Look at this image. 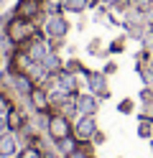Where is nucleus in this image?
<instances>
[{
	"label": "nucleus",
	"instance_id": "1",
	"mask_svg": "<svg viewBox=\"0 0 153 158\" xmlns=\"http://www.w3.org/2000/svg\"><path fill=\"white\" fill-rule=\"evenodd\" d=\"M97 135V120L95 115H79L71 125V138L77 143H92Z\"/></svg>",
	"mask_w": 153,
	"mask_h": 158
},
{
	"label": "nucleus",
	"instance_id": "2",
	"mask_svg": "<svg viewBox=\"0 0 153 158\" xmlns=\"http://www.w3.org/2000/svg\"><path fill=\"white\" fill-rule=\"evenodd\" d=\"M41 28H44V33H46L49 41H64L71 26H69V21L64 18V13H56V15H49Z\"/></svg>",
	"mask_w": 153,
	"mask_h": 158
},
{
	"label": "nucleus",
	"instance_id": "3",
	"mask_svg": "<svg viewBox=\"0 0 153 158\" xmlns=\"http://www.w3.org/2000/svg\"><path fill=\"white\" fill-rule=\"evenodd\" d=\"M71 123L69 117L59 115V112H51L49 115V125H46V135L51 138V140H64V138H71Z\"/></svg>",
	"mask_w": 153,
	"mask_h": 158
},
{
	"label": "nucleus",
	"instance_id": "4",
	"mask_svg": "<svg viewBox=\"0 0 153 158\" xmlns=\"http://www.w3.org/2000/svg\"><path fill=\"white\" fill-rule=\"evenodd\" d=\"M87 89L100 97V100H105V97H110V84H107V74L105 72H87Z\"/></svg>",
	"mask_w": 153,
	"mask_h": 158
},
{
	"label": "nucleus",
	"instance_id": "5",
	"mask_svg": "<svg viewBox=\"0 0 153 158\" xmlns=\"http://www.w3.org/2000/svg\"><path fill=\"white\" fill-rule=\"evenodd\" d=\"M5 125H8L10 133H20L28 125V110H23V107H10L8 115H5Z\"/></svg>",
	"mask_w": 153,
	"mask_h": 158
},
{
	"label": "nucleus",
	"instance_id": "6",
	"mask_svg": "<svg viewBox=\"0 0 153 158\" xmlns=\"http://www.w3.org/2000/svg\"><path fill=\"white\" fill-rule=\"evenodd\" d=\"M20 151V140L15 133H3L0 135V158H15Z\"/></svg>",
	"mask_w": 153,
	"mask_h": 158
},
{
	"label": "nucleus",
	"instance_id": "7",
	"mask_svg": "<svg viewBox=\"0 0 153 158\" xmlns=\"http://www.w3.org/2000/svg\"><path fill=\"white\" fill-rule=\"evenodd\" d=\"M74 105H77V115H95L100 110V100L95 94H77L74 97Z\"/></svg>",
	"mask_w": 153,
	"mask_h": 158
},
{
	"label": "nucleus",
	"instance_id": "8",
	"mask_svg": "<svg viewBox=\"0 0 153 158\" xmlns=\"http://www.w3.org/2000/svg\"><path fill=\"white\" fill-rule=\"evenodd\" d=\"M61 8H64V13H84L89 8V0H64Z\"/></svg>",
	"mask_w": 153,
	"mask_h": 158
},
{
	"label": "nucleus",
	"instance_id": "9",
	"mask_svg": "<svg viewBox=\"0 0 153 158\" xmlns=\"http://www.w3.org/2000/svg\"><path fill=\"white\" fill-rule=\"evenodd\" d=\"M18 158H44V151L36 148V145H23L18 151Z\"/></svg>",
	"mask_w": 153,
	"mask_h": 158
},
{
	"label": "nucleus",
	"instance_id": "10",
	"mask_svg": "<svg viewBox=\"0 0 153 158\" xmlns=\"http://www.w3.org/2000/svg\"><path fill=\"white\" fill-rule=\"evenodd\" d=\"M128 3H130V8H135L140 13H148L153 8V0H128Z\"/></svg>",
	"mask_w": 153,
	"mask_h": 158
},
{
	"label": "nucleus",
	"instance_id": "11",
	"mask_svg": "<svg viewBox=\"0 0 153 158\" xmlns=\"http://www.w3.org/2000/svg\"><path fill=\"white\" fill-rule=\"evenodd\" d=\"M122 46H125V38H117V41H112V44H110V51H112V54H117V51H122Z\"/></svg>",
	"mask_w": 153,
	"mask_h": 158
},
{
	"label": "nucleus",
	"instance_id": "12",
	"mask_svg": "<svg viewBox=\"0 0 153 158\" xmlns=\"http://www.w3.org/2000/svg\"><path fill=\"white\" fill-rule=\"evenodd\" d=\"M133 105H135L133 100H122L120 102V112H133Z\"/></svg>",
	"mask_w": 153,
	"mask_h": 158
},
{
	"label": "nucleus",
	"instance_id": "13",
	"mask_svg": "<svg viewBox=\"0 0 153 158\" xmlns=\"http://www.w3.org/2000/svg\"><path fill=\"white\" fill-rule=\"evenodd\" d=\"M8 110H10L8 100H5V97H0V117H5V115H8Z\"/></svg>",
	"mask_w": 153,
	"mask_h": 158
},
{
	"label": "nucleus",
	"instance_id": "14",
	"mask_svg": "<svg viewBox=\"0 0 153 158\" xmlns=\"http://www.w3.org/2000/svg\"><path fill=\"white\" fill-rule=\"evenodd\" d=\"M102 72H105V74H107V77H110V74H115V64H107V66H105V69H102Z\"/></svg>",
	"mask_w": 153,
	"mask_h": 158
},
{
	"label": "nucleus",
	"instance_id": "15",
	"mask_svg": "<svg viewBox=\"0 0 153 158\" xmlns=\"http://www.w3.org/2000/svg\"><path fill=\"white\" fill-rule=\"evenodd\" d=\"M54 3H59V5H61V3H64V0H54Z\"/></svg>",
	"mask_w": 153,
	"mask_h": 158
},
{
	"label": "nucleus",
	"instance_id": "16",
	"mask_svg": "<svg viewBox=\"0 0 153 158\" xmlns=\"http://www.w3.org/2000/svg\"><path fill=\"white\" fill-rule=\"evenodd\" d=\"M92 158H95V156H92Z\"/></svg>",
	"mask_w": 153,
	"mask_h": 158
},
{
	"label": "nucleus",
	"instance_id": "17",
	"mask_svg": "<svg viewBox=\"0 0 153 158\" xmlns=\"http://www.w3.org/2000/svg\"><path fill=\"white\" fill-rule=\"evenodd\" d=\"M15 158H18V156H15Z\"/></svg>",
	"mask_w": 153,
	"mask_h": 158
}]
</instances>
